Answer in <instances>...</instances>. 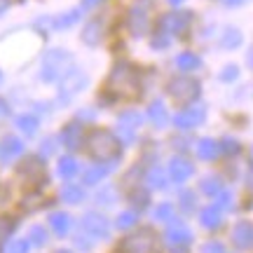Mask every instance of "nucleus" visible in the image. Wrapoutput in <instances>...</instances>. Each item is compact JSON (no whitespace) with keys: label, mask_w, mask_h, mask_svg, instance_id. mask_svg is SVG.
I'll list each match as a JSON object with an SVG mask.
<instances>
[{"label":"nucleus","mask_w":253,"mask_h":253,"mask_svg":"<svg viewBox=\"0 0 253 253\" xmlns=\"http://www.w3.org/2000/svg\"><path fill=\"white\" fill-rule=\"evenodd\" d=\"M108 89L118 99H136L141 94V78L131 63L120 61L113 66L108 75Z\"/></svg>","instance_id":"f257e3e1"},{"label":"nucleus","mask_w":253,"mask_h":253,"mask_svg":"<svg viewBox=\"0 0 253 253\" xmlns=\"http://www.w3.org/2000/svg\"><path fill=\"white\" fill-rule=\"evenodd\" d=\"M87 145H89V155L96 162H115L122 153L120 138L108 129H94L87 138Z\"/></svg>","instance_id":"f03ea898"},{"label":"nucleus","mask_w":253,"mask_h":253,"mask_svg":"<svg viewBox=\"0 0 253 253\" xmlns=\"http://www.w3.org/2000/svg\"><path fill=\"white\" fill-rule=\"evenodd\" d=\"M73 63V56L66 52V49H52L45 54V61H42V73L40 78L45 82H54V80H61L63 75L68 73Z\"/></svg>","instance_id":"7ed1b4c3"},{"label":"nucleus","mask_w":253,"mask_h":253,"mask_svg":"<svg viewBox=\"0 0 253 253\" xmlns=\"http://www.w3.org/2000/svg\"><path fill=\"white\" fill-rule=\"evenodd\" d=\"M122 253H157V237L150 227H143L134 235H129L120 246Z\"/></svg>","instance_id":"20e7f679"},{"label":"nucleus","mask_w":253,"mask_h":253,"mask_svg":"<svg viewBox=\"0 0 253 253\" xmlns=\"http://www.w3.org/2000/svg\"><path fill=\"white\" fill-rule=\"evenodd\" d=\"M199 91H202V87H199V82L192 80V78H176V80L169 82V96H171L176 103H181V106L192 103V101L199 96Z\"/></svg>","instance_id":"39448f33"},{"label":"nucleus","mask_w":253,"mask_h":253,"mask_svg":"<svg viewBox=\"0 0 253 253\" xmlns=\"http://www.w3.org/2000/svg\"><path fill=\"white\" fill-rule=\"evenodd\" d=\"M129 31L134 33L136 38H141L148 33V26H150V17H148V0H136L131 9H129Z\"/></svg>","instance_id":"423d86ee"},{"label":"nucleus","mask_w":253,"mask_h":253,"mask_svg":"<svg viewBox=\"0 0 253 253\" xmlns=\"http://www.w3.org/2000/svg\"><path fill=\"white\" fill-rule=\"evenodd\" d=\"M164 239H167V246H169L171 251H185V249L190 246V242H192V232L185 227V223L176 220V223L169 225Z\"/></svg>","instance_id":"0eeeda50"},{"label":"nucleus","mask_w":253,"mask_h":253,"mask_svg":"<svg viewBox=\"0 0 253 253\" xmlns=\"http://www.w3.org/2000/svg\"><path fill=\"white\" fill-rule=\"evenodd\" d=\"M192 24V12H169L160 19V28L167 36H181L183 31Z\"/></svg>","instance_id":"6e6552de"},{"label":"nucleus","mask_w":253,"mask_h":253,"mask_svg":"<svg viewBox=\"0 0 253 253\" xmlns=\"http://www.w3.org/2000/svg\"><path fill=\"white\" fill-rule=\"evenodd\" d=\"M138 126H141V115H138L136 110H126V113H122V115H120V122H118L120 143H131Z\"/></svg>","instance_id":"1a4fd4ad"},{"label":"nucleus","mask_w":253,"mask_h":253,"mask_svg":"<svg viewBox=\"0 0 253 253\" xmlns=\"http://www.w3.org/2000/svg\"><path fill=\"white\" fill-rule=\"evenodd\" d=\"M204 118H207V108H204V106H192V108L178 113V115L173 118V125H176V129H181V131H188L192 126L202 125Z\"/></svg>","instance_id":"9d476101"},{"label":"nucleus","mask_w":253,"mask_h":253,"mask_svg":"<svg viewBox=\"0 0 253 253\" xmlns=\"http://www.w3.org/2000/svg\"><path fill=\"white\" fill-rule=\"evenodd\" d=\"M84 84H87V75L73 68V71H68L61 78V96L63 99H71V96H75L78 91H82Z\"/></svg>","instance_id":"9b49d317"},{"label":"nucleus","mask_w":253,"mask_h":253,"mask_svg":"<svg viewBox=\"0 0 253 253\" xmlns=\"http://www.w3.org/2000/svg\"><path fill=\"white\" fill-rule=\"evenodd\" d=\"M82 227L96 239H106L110 235V223L101 213H87L82 218Z\"/></svg>","instance_id":"f8f14e48"},{"label":"nucleus","mask_w":253,"mask_h":253,"mask_svg":"<svg viewBox=\"0 0 253 253\" xmlns=\"http://www.w3.org/2000/svg\"><path fill=\"white\" fill-rule=\"evenodd\" d=\"M232 242H235V246L242 249V251L253 249V225L251 223H237L235 232H232Z\"/></svg>","instance_id":"ddd939ff"},{"label":"nucleus","mask_w":253,"mask_h":253,"mask_svg":"<svg viewBox=\"0 0 253 253\" xmlns=\"http://www.w3.org/2000/svg\"><path fill=\"white\" fill-rule=\"evenodd\" d=\"M195 171V167L185 160V157H173L171 162H169V176H171L176 183H183L188 181L190 176Z\"/></svg>","instance_id":"4468645a"},{"label":"nucleus","mask_w":253,"mask_h":253,"mask_svg":"<svg viewBox=\"0 0 253 253\" xmlns=\"http://www.w3.org/2000/svg\"><path fill=\"white\" fill-rule=\"evenodd\" d=\"M61 141L66 148L71 150H78L82 145V126L78 122H71L68 126H63V134H61Z\"/></svg>","instance_id":"2eb2a0df"},{"label":"nucleus","mask_w":253,"mask_h":253,"mask_svg":"<svg viewBox=\"0 0 253 253\" xmlns=\"http://www.w3.org/2000/svg\"><path fill=\"white\" fill-rule=\"evenodd\" d=\"M101 38H103V24L101 21H89L87 26L82 28V42L84 45H89V47L99 45Z\"/></svg>","instance_id":"dca6fc26"},{"label":"nucleus","mask_w":253,"mask_h":253,"mask_svg":"<svg viewBox=\"0 0 253 253\" xmlns=\"http://www.w3.org/2000/svg\"><path fill=\"white\" fill-rule=\"evenodd\" d=\"M148 118H150V122H153L155 126H167L169 115H167V108L162 106V101L150 103V108H148Z\"/></svg>","instance_id":"f3484780"},{"label":"nucleus","mask_w":253,"mask_h":253,"mask_svg":"<svg viewBox=\"0 0 253 253\" xmlns=\"http://www.w3.org/2000/svg\"><path fill=\"white\" fill-rule=\"evenodd\" d=\"M49 225H52V230H54L56 235L63 237L66 232H68V227H71V216L63 213V211H56V213L49 216Z\"/></svg>","instance_id":"a211bd4d"},{"label":"nucleus","mask_w":253,"mask_h":253,"mask_svg":"<svg viewBox=\"0 0 253 253\" xmlns=\"http://www.w3.org/2000/svg\"><path fill=\"white\" fill-rule=\"evenodd\" d=\"M199 220L207 230H213V227H220V209L216 207H207L202 213H199Z\"/></svg>","instance_id":"6ab92c4d"},{"label":"nucleus","mask_w":253,"mask_h":253,"mask_svg":"<svg viewBox=\"0 0 253 253\" xmlns=\"http://www.w3.org/2000/svg\"><path fill=\"white\" fill-rule=\"evenodd\" d=\"M2 157H17V155L24 153V143L19 141L17 136H5V141H2Z\"/></svg>","instance_id":"aec40b11"},{"label":"nucleus","mask_w":253,"mask_h":253,"mask_svg":"<svg viewBox=\"0 0 253 253\" xmlns=\"http://www.w3.org/2000/svg\"><path fill=\"white\" fill-rule=\"evenodd\" d=\"M110 169H113V167H91V169L84 171L82 181H84V185H96V183H101L106 176H108Z\"/></svg>","instance_id":"412c9836"},{"label":"nucleus","mask_w":253,"mask_h":253,"mask_svg":"<svg viewBox=\"0 0 253 253\" xmlns=\"http://www.w3.org/2000/svg\"><path fill=\"white\" fill-rule=\"evenodd\" d=\"M218 150H220V148H218V143L213 138H202L197 143V155L202 160H213L218 155Z\"/></svg>","instance_id":"4be33fe9"},{"label":"nucleus","mask_w":253,"mask_h":253,"mask_svg":"<svg viewBox=\"0 0 253 253\" xmlns=\"http://www.w3.org/2000/svg\"><path fill=\"white\" fill-rule=\"evenodd\" d=\"M61 199L68 202V204H80L82 199H84V192H82L80 185L68 183V185H63V190H61Z\"/></svg>","instance_id":"5701e85b"},{"label":"nucleus","mask_w":253,"mask_h":253,"mask_svg":"<svg viewBox=\"0 0 253 253\" xmlns=\"http://www.w3.org/2000/svg\"><path fill=\"white\" fill-rule=\"evenodd\" d=\"M42 171H45V164L40 162L38 157H28L26 162L19 167V173H24V176H33V178H36V176H40Z\"/></svg>","instance_id":"b1692460"},{"label":"nucleus","mask_w":253,"mask_h":253,"mask_svg":"<svg viewBox=\"0 0 253 253\" xmlns=\"http://www.w3.org/2000/svg\"><path fill=\"white\" fill-rule=\"evenodd\" d=\"M242 45V33H239V28H227L223 38H220V47L223 49H235V47Z\"/></svg>","instance_id":"393cba45"},{"label":"nucleus","mask_w":253,"mask_h":253,"mask_svg":"<svg viewBox=\"0 0 253 253\" xmlns=\"http://www.w3.org/2000/svg\"><path fill=\"white\" fill-rule=\"evenodd\" d=\"M176 63H178V68H181V71H195L202 61H199V56L195 54V52H183V54H178Z\"/></svg>","instance_id":"a878e982"},{"label":"nucleus","mask_w":253,"mask_h":253,"mask_svg":"<svg viewBox=\"0 0 253 253\" xmlns=\"http://www.w3.org/2000/svg\"><path fill=\"white\" fill-rule=\"evenodd\" d=\"M148 185L155 188V190L167 188V176H164V171L160 169V167H153V169L148 171Z\"/></svg>","instance_id":"bb28decb"},{"label":"nucleus","mask_w":253,"mask_h":253,"mask_svg":"<svg viewBox=\"0 0 253 253\" xmlns=\"http://www.w3.org/2000/svg\"><path fill=\"white\" fill-rule=\"evenodd\" d=\"M17 126L26 136H33L38 131V118H33V115H19V118H17Z\"/></svg>","instance_id":"cd10ccee"},{"label":"nucleus","mask_w":253,"mask_h":253,"mask_svg":"<svg viewBox=\"0 0 253 253\" xmlns=\"http://www.w3.org/2000/svg\"><path fill=\"white\" fill-rule=\"evenodd\" d=\"M75 173H78V162H75L73 157H61V160H59V176L73 178Z\"/></svg>","instance_id":"c85d7f7f"},{"label":"nucleus","mask_w":253,"mask_h":253,"mask_svg":"<svg viewBox=\"0 0 253 253\" xmlns=\"http://www.w3.org/2000/svg\"><path fill=\"white\" fill-rule=\"evenodd\" d=\"M78 19H80V9H71V12H66V14H61V17H56L54 21H52V26H54V28L73 26Z\"/></svg>","instance_id":"c756f323"},{"label":"nucleus","mask_w":253,"mask_h":253,"mask_svg":"<svg viewBox=\"0 0 253 253\" xmlns=\"http://www.w3.org/2000/svg\"><path fill=\"white\" fill-rule=\"evenodd\" d=\"M14 220L12 218H0V251H2V246H5V242L9 239V235L14 232Z\"/></svg>","instance_id":"7c9ffc66"},{"label":"nucleus","mask_w":253,"mask_h":253,"mask_svg":"<svg viewBox=\"0 0 253 253\" xmlns=\"http://www.w3.org/2000/svg\"><path fill=\"white\" fill-rule=\"evenodd\" d=\"M202 192H207L209 197H213L220 192V181H218L216 176H207L204 181H202Z\"/></svg>","instance_id":"2f4dec72"},{"label":"nucleus","mask_w":253,"mask_h":253,"mask_svg":"<svg viewBox=\"0 0 253 253\" xmlns=\"http://www.w3.org/2000/svg\"><path fill=\"white\" fill-rule=\"evenodd\" d=\"M28 239H31V244H36V246H45V242H47V232H45V227L33 225V227H31V232H28Z\"/></svg>","instance_id":"473e14b6"},{"label":"nucleus","mask_w":253,"mask_h":253,"mask_svg":"<svg viewBox=\"0 0 253 253\" xmlns=\"http://www.w3.org/2000/svg\"><path fill=\"white\" fill-rule=\"evenodd\" d=\"M136 225V213L134 211H122L118 216V227L120 230H129V227Z\"/></svg>","instance_id":"72a5a7b5"},{"label":"nucleus","mask_w":253,"mask_h":253,"mask_svg":"<svg viewBox=\"0 0 253 253\" xmlns=\"http://www.w3.org/2000/svg\"><path fill=\"white\" fill-rule=\"evenodd\" d=\"M218 78H220L223 82H232V80H237V78H239V68H237V66H225V68H223V73H220Z\"/></svg>","instance_id":"f704fd0d"},{"label":"nucleus","mask_w":253,"mask_h":253,"mask_svg":"<svg viewBox=\"0 0 253 253\" xmlns=\"http://www.w3.org/2000/svg\"><path fill=\"white\" fill-rule=\"evenodd\" d=\"M195 204H197L195 195H192V192H183V195H181V207H183V211H192V209H195Z\"/></svg>","instance_id":"c9c22d12"},{"label":"nucleus","mask_w":253,"mask_h":253,"mask_svg":"<svg viewBox=\"0 0 253 253\" xmlns=\"http://www.w3.org/2000/svg\"><path fill=\"white\" fill-rule=\"evenodd\" d=\"M171 213H173L171 204H162V207H157V211H155V218H157V220H169Z\"/></svg>","instance_id":"e433bc0d"},{"label":"nucleus","mask_w":253,"mask_h":253,"mask_svg":"<svg viewBox=\"0 0 253 253\" xmlns=\"http://www.w3.org/2000/svg\"><path fill=\"white\" fill-rule=\"evenodd\" d=\"M131 202H134L138 209H145L148 207V192H143V190H141V192H138V190L131 192Z\"/></svg>","instance_id":"4c0bfd02"},{"label":"nucleus","mask_w":253,"mask_h":253,"mask_svg":"<svg viewBox=\"0 0 253 253\" xmlns=\"http://www.w3.org/2000/svg\"><path fill=\"white\" fill-rule=\"evenodd\" d=\"M232 207V192H218V207L216 209H230Z\"/></svg>","instance_id":"58836bf2"},{"label":"nucleus","mask_w":253,"mask_h":253,"mask_svg":"<svg viewBox=\"0 0 253 253\" xmlns=\"http://www.w3.org/2000/svg\"><path fill=\"white\" fill-rule=\"evenodd\" d=\"M202 253H227V251L220 242H209V244L202 246Z\"/></svg>","instance_id":"ea45409f"},{"label":"nucleus","mask_w":253,"mask_h":253,"mask_svg":"<svg viewBox=\"0 0 253 253\" xmlns=\"http://www.w3.org/2000/svg\"><path fill=\"white\" fill-rule=\"evenodd\" d=\"M28 242L26 239H17V242H12V246H9V253H28Z\"/></svg>","instance_id":"a19ab883"},{"label":"nucleus","mask_w":253,"mask_h":253,"mask_svg":"<svg viewBox=\"0 0 253 253\" xmlns=\"http://www.w3.org/2000/svg\"><path fill=\"white\" fill-rule=\"evenodd\" d=\"M223 150H225L227 155H237L239 153V143H237L235 138H225V141H223Z\"/></svg>","instance_id":"79ce46f5"},{"label":"nucleus","mask_w":253,"mask_h":253,"mask_svg":"<svg viewBox=\"0 0 253 253\" xmlns=\"http://www.w3.org/2000/svg\"><path fill=\"white\" fill-rule=\"evenodd\" d=\"M169 45V36L167 33H160V36H155L153 38V47L155 49H162V47Z\"/></svg>","instance_id":"37998d69"},{"label":"nucleus","mask_w":253,"mask_h":253,"mask_svg":"<svg viewBox=\"0 0 253 253\" xmlns=\"http://www.w3.org/2000/svg\"><path fill=\"white\" fill-rule=\"evenodd\" d=\"M52 150H54V141H52V138H47L45 143H42V155H49Z\"/></svg>","instance_id":"c03bdc74"},{"label":"nucleus","mask_w":253,"mask_h":253,"mask_svg":"<svg viewBox=\"0 0 253 253\" xmlns=\"http://www.w3.org/2000/svg\"><path fill=\"white\" fill-rule=\"evenodd\" d=\"M9 115V108H7V103H5V101L0 99V118H7Z\"/></svg>","instance_id":"a18cd8bd"},{"label":"nucleus","mask_w":253,"mask_h":253,"mask_svg":"<svg viewBox=\"0 0 253 253\" xmlns=\"http://www.w3.org/2000/svg\"><path fill=\"white\" fill-rule=\"evenodd\" d=\"M99 2H103V0H82V7H96V5H99Z\"/></svg>","instance_id":"49530a36"},{"label":"nucleus","mask_w":253,"mask_h":253,"mask_svg":"<svg viewBox=\"0 0 253 253\" xmlns=\"http://www.w3.org/2000/svg\"><path fill=\"white\" fill-rule=\"evenodd\" d=\"M7 7H9V0H0V14H2Z\"/></svg>","instance_id":"de8ad7c7"},{"label":"nucleus","mask_w":253,"mask_h":253,"mask_svg":"<svg viewBox=\"0 0 253 253\" xmlns=\"http://www.w3.org/2000/svg\"><path fill=\"white\" fill-rule=\"evenodd\" d=\"M223 2H225V5H239L242 0H223Z\"/></svg>","instance_id":"09e8293b"},{"label":"nucleus","mask_w":253,"mask_h":253,"mask_svg":"<svg viewBox=\"0 0 253 253\" xmlns=\"http://www.w3.org/2000/svg\"><path fill=\"white\" fill-rule=\"evenodd\" d=\"M246 61H249V66H251V68H253V49H251V54L246 56Z\"/></svg>","instance_id":"8fccbe9b"},{"label":"nucleus","mask_w":253,"mask_h":253,"mask_svg":"<svg viewBox=\"0 0 253 253\" xmlns=\"http://www.w3.org/2000/svg\"><path fill=\"white\" fill-rule=\"evenodd\" d=\"M169 2H171V5H181L183 0H169Z\"/></svg>","instance_id":"3c124183"},{"label":"nucleus","mask_w":253,"mask_h":253,"mask_svg":"<svg viewBox=\"0 0 253 253\" xmlns=\"http://www.w3.org/2000/svg\"><path fill=\"white\" fill-rule=\"evenodd\" d=\"M56 253H71V251H56Z\"/></svg>","instance_id":"603ef678"}]
</instances>
